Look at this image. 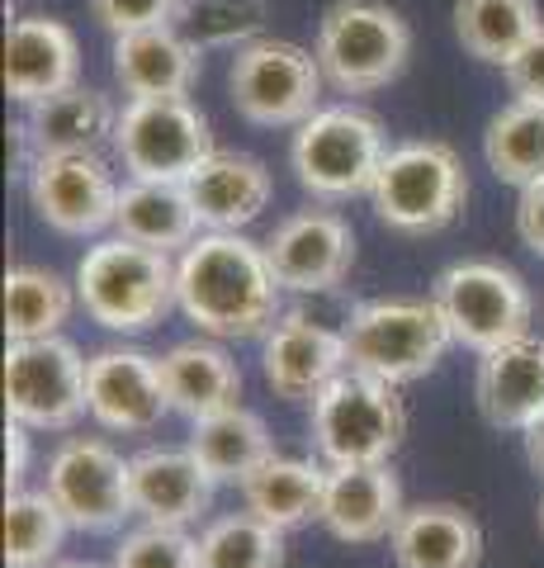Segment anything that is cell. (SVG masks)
<instances>
[{"label": "cell", "instance_id": "obj_31", "mask_svg": "<svg viewBox=\"0 0 544 568\" xmlns=\"http://www.w3.org/2000/svg\"><path fill=\"white\" fill-rule=\"evenodd\" d=\"M72 284L43 265H14L6 275V336L10 342H33V336H58L76 308Z\"/></svg>", "mask_w": 544, "mask_h": 568}, {"label": "cell", "instance_id": "obj_41", "mask_svg": "<svg viewBox=\"0 0 544 568\" xmlns=\"http://www.w3.org/2000/svg\"><path fill=\"white\" fill-rule=\"evenodd\" d=\"M48 568H100V564H85V559H62V564H48Z\"/></svg>", "mask_w": 544, "mask_h": 568}, {"label": "cell", "instance_id": "obj_35", "mask_svg": "<svg viewBox=\"0 0 544 568\" xmlns=\"http://www.w3.org/2000/svg\"><path fill=\"white\" fill-rule=\"evenodd\" d=\"M110 568H199V545L185 536V526H143L124 536Z\"/></svg>", "mask_w": 544, "mask_h": 568}, {"label": "cell", "instance_id": "obj_25", "mask_svg": "<svg viewBox=\"0 0 544 568\" xmlns=\"http://www.w3.org/2000/svg\"><path fill=\"white\" fill-rule=\"evenodd\" d=\"M162 379L171 407L185 413L189 422L227 413L242 403V369L237 361L214 342H181L162 355Z\"/></svg>", "mask_w": 544, "mask_h": 568}, {"label": "cell", "instance_id": "obj_39", "mask_svg": "<svg viewBox=\"0 0 544 568\" xmlns=\"http://www.w3.org/2000/svg\"><path fill=\"white\" fill-rule=\"evenodd\" d=\"M29 426L24 422H10L6 432V493H20L24 484V469H29Z\"/></svg>", "mask_w": 544, "mask_h": 568}, {"label": "cell", "instance_id": "obj_13", "mask_svg": "<svg viewBox=\"0 0 544 568\" xmlns=\"http://www.w3.org/2000/svg\"><path fill=\"white\" fill-rule=\"evenodd\" d=\"M48 493L72 530H114L133 511V474L114 446L91 436L62 440L48 459Z\"/></svg>", "mask_w": 544, "mask_h": 568}, {"label": "cell", "instance_id": "obj_17", "mask_svg": "<svg viewBox=\"0 0 544 568\" xmlns=\"http://www.w3.org/2000/svg\"><path fill=\"white\" fill-rule=\"evenodd\" d=\"M171 413L162 361L143 351L91 355V417L110 432H152Z\"/></svg>", "mask_w": 544, "mask_h": 568}, {"label": "cell", "instance_id": "obj_34", "mask_svg": "<svg viewBox=\"0 0 544 568\" xmlns=\"http://www.w3.org/2000/svg\"><path fill=\"white\" fill-rule=\"evenodd\" d=\"M266 20V0H185L181 14H175V29L195 48H237L256 43Z\"/></svg>", "mask_w": 544, "mask_h": 568}, {"label": "cell", "instance_id": "obj_20", "mask_svg": "<svg viewBox=\"0 0 544 568\" xmlns=\"http://www.w3.org/2000/svg\"><path fill=\"white\" fill-rule=\"evenodd\" d=\"M133 474V511L152 526H189L214 503V474H208L195 450H143L129 459Z\"/></svg>", "mask_w": 544, "mask_h": 568}, {"label": "cell", "instance_id": "obj_1", "mask_svg": "<svg viewBox=\"0 0 544 568\" xmlns=\"http://www.w3.org/2000/svg\"><path fill=\"white\" fill-rule=\"evenodd\" d=\"M279 294L266 242L242 233H204L175 261V304L199 332L218 342L266 336L279 317Z\"/></svg>", "mask_w": 544, "mask_h": 568}, {"label": "cell", "instance_id": "obj_4", "mask_svg": "<svg viewBox=\"0 0 544 568\" xmlns=\"http://www.w3.org/2000/svg\"><path fill=\"white\" fill-rule=\"evenodd\" d=\"M370 200H374L379 223H389L393 233H408V237L441 233L445 223L460 219V209L469 200V175H464L460 152L435 138L389 148V156H383V166L374 175Z\"/></svg>", "mask_w": 544, "mask_h": 568}, {"label": "cell", "instance_id": "obj_40", "mask_svg": "<svg viewBox=\"0 0 544 568\" xmlns=\"http://www.w3.org/2000/svg\"><path fill=\"white\" fill-rule=\"evenodd\" d=\"M525 459H531L535 465V474L544 478V413L525 426Z\"/></svg>", "mask_w": 544, "mask_h": 568}, {"label": "cell", "instance_id": "obj_27", "mask_svg": "<svg viewBox=\"0 0 544 568\" xmlns=\"http://www.w3.org/2000/svg\"><path fill=\"white\" fill-rule=\"evenodd\" d=\"M247 511H256L260 521H270L279 530H294L312 517H322V497H327V469L312 459H294V455H270L247 484Z\"/></svg>", "mask_w": 544, "mask_h": 568}, {"label": "cell", "instance_id": "obj_3", "mask_svg": "<svg viewBox=\"0 0 544 568\" xmlns=\"http://www.w3.org/2000/svg\"><path fill=\"white\" fill-rule=\"evenodd\" d=\"M318 67L341 95H370L402 77L412 58V29L389 0H337L318 24Z\"/></svg>", "mask_w": 544, "mask_h": 568}, {"label": "cell", "instance_id": "obj_18", "mask_svg": "<svg viewBox=\"0 0 544 568\" xmlns=\"http://www.w3.org/2000/svg\"><path fill=\"white\" fill-rule=\"evenodd\" d=\"M473 398L487 426L497 432H525L544 413V342L540 336H516L479 355L473 375Z\"/></svg>", "mask_w": 544, "mask_h": 568}, {"label": "cell", "instance_id": "obj_14", "mask_svg": "<svg viewBox=\"0 0 544 568\" xmlns=\"http://www.w3.org/2000/svg\"><path fill=\"white\" fill-rule=\"evenodd\" d=\"M266 256L275 280L289 294H327L356 265V233H350L341 213L304 209V213H289L266 237Z\"/></svg>", "mask_w": 544, "mask_h": 568}, {"label": "cell", "instance_id": "obj_28", "mask_svg": "<svg viewBox=\"0 0 544 568\" xmlns=\"http://www.w3.org/2000/svg\"><path fill=\"white\" fill-rule=\"evenodd\" d=\"M189 450H195L199 465L214 474V484H247V478L275 455L266 422L247 407H227V413L199 417L195 432H189Z\"/></svg>", "mask_w": 544, "mask_h": 568}, {"label": "cell", "instance_id": "obj_15", "mask_svg": "<svg viewBox=\"0 0 544 568\" xmlns=\"http://www.w3.org/2000/svg\"><path fill=\"white\" fill-rule=\"evenodd\" d=\"M266 384L285 403H312L322 388L350 369L346 332H327L304 313H289L266 332V355H260Z\"/></svg>", "mask_w": 544, "mask_h": 568}, {"label": "cell", "instance_id": "obj_7", "mask_svg": "<svg viewBox=\"0 0 544 568\" xmlns=\"http://www.w3.org/2000/svg\"><path fill=\"white\" fill-rule=\"evenodd\" d=\"M389 156L383 123L360 110V104H331L312 119L298 123L289 162L294 175L312 200H350V194H370L374 175Z\"/></svg>", "mask_w": 544, "mask_h": 568}, {"label": "cell", "instance_id": "obj_12", "mask_svg": "<svg viewBox=\"0 0 544 568\" xmlns=\"http://www.w3.org/2000/svg\"><path fill=\"white\" fill-rule=\"evenodd\" d=\"M33 213L62 237H95L114 227L119 185L100 152H39L24 175Z\"/></svg>", "mask_w": 544, "mask_h": 568}, {"label": "cell", "instance_id": "obj_10", "mask_svg": "<svg viewBox=\"0 0 544 568\" xmlns=\"http://www.w3.org/2000/svg\"><path fill=\"white\" fill-rule=\"evenodd\" d=\"M114 152L133 181H185L214 156V129L189 95L129 100L114 123Z\"/></svg>", "mask_w": 544, "mask_h": 568}, {"label": "cell", "instance_id": "obj_11", "mask_svg": "<svg viewBox=\"0 0 544 568\" xmlns=\"http://www.w3.org/2000/svg\"><path fill=\"white\" fill-rule=\"evenodd\" d=\"M431 298L441 304L450 336L469 351H493L531 327V290L502 261H460L435 280Z\"/></svg>", "mask_w": 544, "mask_h": 568}, {"label": "cell", "instance_id": "obj_6", "mask_svg": "<svg viewBox=\"0 0 544 568\" xmlns=\"http://www.w3.org/2000/svg\"><path fill=\"white\" fill-rule=\"evenodd\" d=\"M450 342L454 336L435 298H374V304H360L346 323L350 369H365L398 388L431 375Z\"/></svg>", "mask_w": 544, "mask_h": 568}, {"label": "cell", "instance_id": "obj_8", "mask_svg": "<svg viewBox=\"0 0 544 568\" xmlns=\"http://www.w3.org/2000/svg\"><path fill=\"white\" fill-rule=\"evenodd\" d=\"M322 67L318 52L298 48L289 39H256L242 43L227 71V91H233L237 114L256 129H298L304 119L322 110Z\"/></svg>", "mask_w": 544, "mask_h": 568}, {"label": "cell", "instance_id": "obj_30", "mask_svg": "<svg viewBox=\"0 0 544 568\" xmlns=\"http://www.w3.org/2000/svg\"><path fill=\"white\" fill-rule=\"evenodd\" d=\"M483 156L497 181L531 190L544 181V104L512 100L483 133Z\"/></svg>", "mask_w": 544, "mask_h": 568}, {"label": "cell", "instance_id": "obj_22", "mask_svg": "<svg viewBox=\"0 0 544 568\" xmlns=\"http://www.w3.org/2000/svg\"><path fill=\"white\" fill-rule=\"evenodd\" d=\"M185 190L208 233H237V227L260 219V209L270 204L275 181L266 162H256L247 152H214L199 171L185 175Z\"/></svg>", "mask_w": 544, "mask_h": 568}, {"label": "cell", "instance_id": "obj_21", "mask_svg": "<svg viewBox=\"0 0 544 568\" xmlns=\"http://www.w3.org/2000/svg\"><path fill=\"white\" fill-rule=\"evenodd\" d=\"M199 58L175 24L119 33L114 39V81L124 85L129 100H156V95H189L199 81Z\"/></svg>", "mask_w": 544, "mask_h": 568}, {"label": "cell", "instance_id": "obj_26", "mask_svg": "<svg viewBox=\"0 0 544 568\" xmlns=\"http://www.w3.org/2000/svg\"><path fill=\"white\" fill-rule=\"evenodd\" d=\"M24 123L39 152H100V142L114 138L119 114L104 91H91V85L76 81L58 95L29 104Z\"/></svg>", "mask_w": 544, "mask_h": 568}, {"label": "cell", "instance_id": "obj_36", "mask_svg": "<svg viewBox=\"0 0 544 568\" xmlns=\"http://www.w3.org/2000/svg\"><path fill=\"white\" fill-rule=\"evenodd\" d=\"M185 0H91L95 20L119 39V33H137V29H156V24H175Z\"/></svg>", "mask_w": 544, "mask_h": 568}, {"label": "cell", "instance_id": "obj_32", "mask_svg": "<svg viewBox=\"0 0 544 568\" xmlns=\"http://www.w3.org/2000/svg\"><path fill=\"white\" fill-rule=\"evenodd\" d=\"M72 521L52 503V493H6V568H48L58 564V549Z\"/></svg>", "mask_w": 544, "mask_h": 568}, {"label": "cell", "instance_id": "obj_42", "mask_svg": "<svg viewBox=\"0 0 544 568\" xmlns=\"http://www.w3.org/2000/svg\"><path fill=\"white\" fill-rule=\"evenodd\" d=\"M540 536H544V497H540Z\"/></svg>", "mask_w": 544, "mask_h": 568}, {"label": "cell", "instance_id": "obj_23", "mask_svg": "<svg viewBox=\"0 0 544 568\" xmlns=\"http://www.w3.org/2000/svg\"><path fill=\"white\" fill-rule=\"evenodd\" d=\"M389 545L398 568H479L483 526L454 503H421L398 517Z\"/></svg>", "mask_w": 544, "mask_h": 568}, {"label": "cell", "instance_id": "obj_37", "mask_svg": "<svg viewBox=\"0 0 544 568\" xmlns=\"http://www.w3.org/2000/svg\"><path fill=\"white\" fill-rule=\"evenodd\" d=\"M506 85H512L516 100H531V104H544V24L535 29V39L525 43L512 62L502 67Z\"/></svg>", "mask_w": 544, "mask_h": 568}, {"label": "cell", "instance_id": "obj_33", "mask_svg": "<svg viewBox=\"0 0 544 568\" xmlns=\"http://www.w3.org/2000/svg\"><path fill=\"white\" fill-rule=\"evenodd\" d=\"M199 568H285V530L256 511L218 517L199 530Z\"/></svg>", "mask_w": 544, "mask_h": 568}, {"label": "cell", "instance_id": "obj_19", "mask_svg": "<svg viewBox=\"0 0 544 568\" xmlns=\"http://www.w3.org/2000/svg\"><path fill=\"white\" fill-rule=\"evenodd\" d=\"M402 517V484L389 465H331L322 526L346 545H370L393 536Z\"/></svg>", "mask_w": 544, "mask_h": 568}, {"label": "cell", "instance_id": "obj_5", "mask_svg": "<svg viewBox=\"0 0 544 568\" xmlns=\"http://www.w3.org/2000/svg\"><path fill=\"white\" fill-rule=\"evenodd\" d=\"M408 432L398 384L346 369L312 398V446L327 465H389Z\"/></svg>", "mask_w": 544, "mask_h": 568}, {"label": "cell", "instance_id": "obj_9", "mask_svg": "<svg viewBox=\"0 0 544 568\" xmlns=\"http://www.w3.org/2000/svg\"><path fill=\"white\" fill-rule=\"evenodd\" d=\"M6 413L29 432H66L91 413V361L66 336H33L6 351Z\"/></svg>", "mask_w": 544, "mask_h": 568}, {"label": "cell", "instance_id": "obj_2", "mask_svg": "<svg viewBox=\"0 0 544 568\" xmlns=\"http://www.w3.org/2000/svg\"><path fill=\"white\" fill-rule=\"evenodd\" d=\"M85 313L110 332H143L175 304V261L133 237H104L76 265Z\"/></svg>", "mask_w": 544, "mask_h": 568}, {"label": "cell", "instance_id": "obj_38", "mask_svg": "<svg viewBox=\"0 0 544 568\" xmlns=\"http://www.w3.org/2000/svg\"><path fill=\"white\" fill-rule=\"evenodd\" d=\"M516 233H521V242L531 246L535 256H544V181L531 185V190H521V200H516Z\"/></svg>", "mask_w": 544, "mask_h": 568}, {"label": "cell", "instance_id": "obj_29", "mask_svg": "<svg viewBox=\"0 0 544 568\" xmlns=\"http://www.w3.org/2000/svg\"><path fill=\"white\" fill-rule=\"evenodd\" d=\"M540 24V0H454V33L469 58L487 67L512 62Z\"/></svg>", "mask_w": 544, "mask_h": 568}, {"label": "cell", "instance_id": "obj_16", "mask_svg": "<svg viewBox=\"0 0 544 568\" xmlns=\"http://www.w3.org/2000/svg\"><path fill=\"white\" fill-rule=\"evenodd\" d=\"M81 81L76 33L48 14H20L6 29V91L14 104H39Z\"/></svg>", "mask_w": 544, "mask_h": 568}, {"label": "cell", "instance_id": "obj_24", "mask_svg": "<svg viewBox=\"0 0 544 568\" xmlns=\"http://www.w3.org/2000/svg\"><path fill=\"white\" fill-rule=\"evenodd\" d=\"M199 209L189 200L185 181H129L119 190L114 233L133 237L156 252H185L199 237Z\"/></svg>", "mask_w": 544, "mask_h": 568}]
</instances>
